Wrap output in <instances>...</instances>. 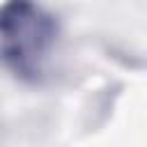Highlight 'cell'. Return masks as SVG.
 Returning <instances> with one entry per match:
<instances>
[{
	"mask_svg": "<svg viewBox=\"0 0 147 147\" xmlns=\"http://www.w3.org/2000/svg\"><path fill=\"white\" fill-rule=\"evenodd\" d=\"M55 41V21L34 0H7L0 7V48L18 74H34Z\"/></svg>",
	"mask_w": 147,
	"mask_h": 147,
	"instance_id": "1",
	"label": "cell"
}]
</instances>
